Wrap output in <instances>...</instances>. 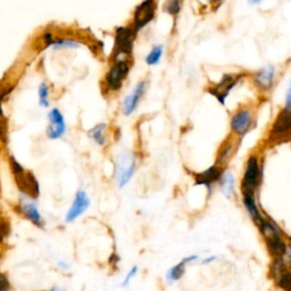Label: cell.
<instances>
[{
	"mask_svg": "<svg viewBox=\"0 0 291 291\" xmlns=\"http://www.w3.org/2000/svg\"><path fill=\"white\" fill-rule=\"evenodd\" d=\"M135 34L137 33L132 28H120L117 30L113 55L114 62L128 60L133 49Z\"/></svg>",
	"mask_w": 291,
	"mask_h": 291,
	"instance_id": "obj_1",
	"label": "cell"
},
{
	"mask_svg": "<svg viewBox=\"0 0 291 291\" xmlns=\"http://www.w3.org/2000/svg\"><path fill=\"white\" fill-rule=\"evenodd\" d=\"M135 166H137V160L133 155L123 153L117 158L114 176L120 189H122L131 181L132 176L134 175Z\"/></svg>",
	"mask_w": 291,
	"mask_h": 291,
	"instance_id": "obj_2",
	"label": "cell"
},
{
	"mask_svg": "<svg viewBox=\"0 0 291 291\" xmlns=\"http://www.w3.org/2000/svg\"><path fill=\"white\" fill-rule=\"evenodd\" d=\"M10 163H12V168L14 174H15L16 183L20 187V189L27 194L28 196L36 198L39 196V184L36 181L34 175L30 172H27L21 166L20 163H17L15 158H10Z\"/></svg>",
	"mask_w": 291,
	"mask_h": 291,
	"instance_id": "obj_3",
	"label": "cell"
},
{
	"mask_svg": "<svg viewBox=\"0 0 291 291\" xmlns=\"http://www.w3.org/2000/svg\"><path fill=\"white\" fill-rule=\"evenodd\" d=\"M130 68L131 64L129 60L114 62L106 75V87L110 92H115L122 88Z\"/></svg>",
	"mask_w": 291,
	"mask_h": 291,
	"instance_id": "obj_4",
	"label": "cell"
},
{
	"mask_svg": "<svg viewBox=\"0 0 291 291\" xmlns=\"http://www.w3.org/2000/svg\"><path fill=\"white\" fill-rule=\"evenodd\" d=\"M260 179V168L259 158L250 156L247 161L244 180H242V191L244 194H254L256 187L259 186Z\"/></svg>",
	"mask_w": 291,
	"mask_h": 291,
	"instance_id": "obj_5",
	"label": "cell"
},
{
	"mask_svg": "<svg viewBox=\"0 0 291 291\" xmlns=\"http://www.w3.org/2000/svg\"><path fill=\"white\" fill-rule=\"evenodd\" d=\"M156 12V2L155 0H145L135 8L133 16V29L135 33L148 25L154 20Z\"/></svg>",
	"mask_w": 291,
	"mask_h": 291,
	"instance_id": "obj_6",
	"label": "cell"
},
{
	"mask_svg": "<svg viewBox=\"0 0 291 291\" xmlns=\"http://www.w3.org/2000/svg\"><path fill=\"white\" fill-rule=\"evenodd\" d=\"M254 119L252 110L248 108H240L234 113L231 119V130L239 137H244L253 127Z\"/></svg>",
	"mask_w": 291,
	"mask_h": 291,
	"instance_id": "obj_7",
	"label": "cell"
},
{
	"mask_svg": "<svg viewBox=\"0 0 291 291\" xmlns=\"http://www.w3.org/2000/svg\"><path fill=\"white\" fill-rule=\"evenodd\" d=\"M239 80H240V76L239 75H224L223 79L221 80V82L215 84L211 89H208V92L214 96L221 104L224 105L226 104V98L229 97L230 91L233 89Z\"/></svg>",
	"mask_w": 291,
	"mask_h": 291,
	"instance_id": "obj_8",
	"label": "cell"
},
{
	"mask_svg": "<svg viewBox=\"0 0 291 291\" xmlns=\"http://www.w3.org/2000/svg\"><path fill=\"white\" fill-rule=\"evenodd\" d=\"M90 198L84 190H79L75 194L74 200H73L71 207H69L67 214H66L65 221L67 223L74 222V221L83 214L84 212L89 208Z\"/></svg>",
	"mask_w": 291,
	"mask_h": 291,
	"instance_id": "obj_9",
	"label": "cell"
},
{
	"mask_svg": "<svg viewBox=\"0 0 291 291\" xmlns=\"http://www.w3.org/2000/svg\"><path fill=\"white\" fill-rule=\"evenodd\" d=\"M291 128V115L290 109L285 108L276 117L275 122L273 123L272 130L270 132V140H281L285 135H288Z\"/></svg>",
	"mask_w": 291,
	"mask_h": 291,
	"instance_id": "obj_10",
	"label": "cell"
},
{
	"mask_svg": "<svg viewBox=\"0 0 291 291\" xmlns=\"http://www.w3.org/2000/svg\"><path fill=\"white\" fill-rule=\"evenodd\" d=\"M147 89V82L145 81H140V82L134 87V89L132 90L130 95H128L125 97L123 101V114L125 116H130L131 114L134 113V110L137 109L139 101L141 100Z\"/></svg>",
	"mask_w": 291,
	"mask_h": 291,
	"instance_id": "obj_11",
	"label": "cell"
},
{
	"mask_svg": "<svg viewBox=\"0 0 291 291\" xmlns=\"http://www.w3.org/2000/svg\"><path fill=\"white\" fill-rule=\"evenodd\" d=\"M49 127H48L47 134L50 139H58L65 134L66 123L60 109L55 108L49 113Z\"/></svg>",
	"mask_w": 291,
	"mask_h": 291,
	"instance_id": "obj_12",
	"label": "cell"
},
{
	"mask_svg": "<svg viewBox=\"0 0 291 291\" xmlns=\"http://www.w3.org/2000/svg\"><path fill=\"white\" fill-rule=\"evenodd\" d=\"M275 72L276 68L273 65L265 66V67L261 68L260 71L256 73L255 77H254L256 86L264 91L271 89L275 79Z\"/></svg>",
	"mask_w": 291,
	"mask_h": 291,
	"instance_id": "obj_13",
	"label": "cell"
},
{
	"mask_svg": "<svg viewBox=\"0 0 291 291\" xmlns=\"http://www.w3.org/2000/svg\"><path fill=\"white\" fill-rule=\"evenodd\" d=\"M197 259H198L197 255H191V256L184 257V259L180 261V263H178L173 267L169 268L168 272L166 273V280L168 281V283H174L176 281H179V280L183 276L184 272H186L187 265L193 263V261L197 260Z\"/></svg>",
	"mask_w": 291,
	"mask_h": 291,
	"instance_id": "obj_14",
	"label": "cell"
},
{
	"mask_svg": "<svg viewBox=\"0 0 291 291\" xmlns=\"http://www.w3.org/2000/svg\"><path fill=\"white\" fill-rule=\"evenodd\" d=\"M221 175H222V169L220 166H212L196 175V184L197 186L200 184V186L212 187L216 181H219Z\"/></svg>",
	"mask_w": 291,
	"mask_h": 291,
	"instance_id": "obj_15",
	"label": "cell"
},
{
	"mask_svg": "<svg viewBox=\"0 0 291 291\" xmlns=\"http://www.w3.org/2000/svg\"><path fill=\"white\" fill-rule=\"evenodd\" d=\"M21 211L32 223H34L38 226H42V216L34 202L23 201L21 205Z\"/></svg>",
	"mask_w": 291,
	"mask_h": 291,
	"instance_id": "obj_16",
	"label": "cell"
},
{
	"mask_svg": "<svg viewBox=\"0 0 291 291\" xmlns=\"http://www.w3.org/2000/svg\"><path fill=\"white\" fill-rule=\"evenodd\" d=\"M220 186H221V193L223 194L224 197L230 198L233 194L234 186H235V179L234 175L231 172L226 171L222 173L220 178Z\"/></svg>",
	"mask_w": 291,
	"mask_h": 291,
	"instance_id": "obj_17",
	"label": "cell"
},
{
	"mask_svg": "<svg viewBox=\"0 0 291 291\" xmlns=\"http://www.w3.org/2000/svg\"><path fill=\"white\" fill-rule=\"evenodd\" d=\"M244 204L245 207L247 208V212L249 213V215L252 216V219L259 224L263 216H261L259 207H257L255 199H254V194H244Z\"/></svg>",
	"mask_w": 291,
	"mask_h": 291,
	"instance_id": "obj_18",
	"label": "cell"
},
{
	"mask_svg": "<svg viewBox=\"0 0 291 291\" xmlns=\"http://www.w3.org/2000/svg\"><path fill=\"white\" fill-rule=\"evenodd\" d=\"M106 128L107 125L105 123H99L89 130V137L99 146H104L106 143Z\"/></svg>",
	"mask_w": 291,
	"mask_h": 291,
	"instance_id": "obj_19",
	"label": "cell"
},
{
	"mask_svg": "<svg viewBox=\"0 0 291 291\" xmlns=\"http://www.w3.org/2000/svg\"><path fill=\"white\" fill-rule=\"evenodd\" d=\"M164 53V48L162 45H156L152 48V50L149 51V54L147 55L146 57V63L149 66H155L157 64H160L161 58L163 56Z\"/></svg>",
	"mask_w": 291,
	"mask_h": 291,
	"instance_id": "obj_20",
	"label": "cell"
},
{
	"mask_svg": "<svg viewBox=\"0 0 291 291\" xmlns=\"http://www.w3.org/2000/svg\"><path fill=\"white\" fill-rule=\"evenodd\" d=\"M233 146H234L233 142L229 141L222 147V149L220 150L219 158H217V163H219V165L226 164V162L229 161V158L232 155V152H233Z\"/></svg>",
	"mask_w": 291,
	"mask_h": 291,
	"instance_id": "obj_21",
	"label": "cell"
},
{
	"mask_svg": "<svg viewBox=\"0 0 291 291\" xmlns=\"http://www.w3.org/2000/svg\"><path fill=\"white\" fill-rule=\"evenodd\" d=\"M50 45H53L56 48H79L81 43L76 41L74 39H57V40H51Z\"/></svg>",
	"mask_w": 291,
	"mask_h": 291,
	"instance_id": "obj_22",
	"label": "cell"
},
{
	"mask_svg": "<svg viewBox=\"0 0 291 291\" xmlns=\"http://www.w3.org/2000/svg\"><path fill=\"white\" fill-rule=\"evenodd\" d=\"M164 10L169 15H176L181 10V0H166L164 3Z\"/></svg>",
	"mask_w": 291,
	"mask_h": 291,
	"instance_id": "obj_23",
	"label": "cell"
},
{
	"mask_svg": "<svg viewBox=\"0 0 291 291\" xmlns=\"http://www.w3.org/2000/svg\"><path fill=\"white\" fill-rule=\"evenodd\" d=\"M279 286L281 287L283 290L286 291H290V285H291V280H290V273L288 271L282 272L281 274L279 275Z\"/></svg>",
	"mask_w": 291,
	"mask_h": 291,
	"instance_id": "obj_24",
	"label": "cell"
},
{
	"mask_svg": "<svg viewBox=\"0 0 291 291\" xmlns=\"http://www.w3.org/2000/svg\"><path fill=\"white\" fill-rule=\"evenodd\" d=\"M39 95H40V104L47 107V106L49 105V100H48V98H49V90H48V87L46 84H41V86H40Z\"/></svg>",
	"mask_w": 291,
	"mask_h": 291,
	"instance_id": "obj_25",
	"label": "cell"
},
{
	"mask_svg": "<svg viewBox=\"0 0 291 291\" xmlns=\"http://www.w3.org/2000/svg\"><path fill=\"white\" fill-rule=\"evenodd\" d=\"M138 271H139V267L138 266H133V267H132L131 270L129 271V273L127 274V276H125V278H124L122 286L123 287H128L129 285H130L132 280H133L135 278V276H137Z\"/></svg>",
	"mask_w": 291,
	"mask_h": 291,
	"instance_id": "obj_26",
	"label": "cell"
},
{
	"mask_svg": "<svg viewBox=\"0 0 291 291\" xmlns=\"http://www.w3.org/2000/svg\"><path fill=\"white\" fill-rule=\"evenodd\" d=\"M10 288V285L8 280L5 275L0 274V291H8Z\"/></svg>",
	"mask_w": 291,
	"mask_h": 291,
	"instance_id": "obj_27",
	"label": "cell"
},
{
	"mask_svg": "<svg viewBox=\"0 0 291 291\" xmlns=\"http://www.w3.org/2000/svg\"><path fill=\"white\" fill-rule=\"evenodd\" d=\"M217 259H219V257H217V256H209V257H206V259H202L201 263L204 264V265L211 264V263H213V261H215Z\"/></svg>",
	"mask_w": 291,
	"mask_h": 291,
	"instance_id": "obj_28",
	"label": "cell"
},
{
	"mask_svg": "<svg viewBox=\"0 0 291 291\" xmlns=\"http://www.w3.org/2000/svg\"><path fill=\"white\" fill-rule=\"evenodd\" d=\"M290 97H291V91H290V88H289L288 91H287V95H286V108L287 109H290V106H291Z\"/></svg>",
	"mask_w": 291,
	"mask_h": 291,
	"instance_id": "obj_29",
	"label": "cell"
},
{
	"mask_svg": "<svg viewBox=\"0 0 291 291\" xmlns=\"http://www.w3.org/2000/svg\"><path fill=\"white\" fill-rule=\"evenodd\" d=\"M6 230H7L6 224L2 223L1 226H0V240H1V238H3L6 235Z\"/></svg>",
	"mask_w": 291,
	"mask_h": 291,
	"instance_id": "obj_30",
	"label": "cell"
},
{
	"mask_svg": "<svg viewBox=\"0 0 291 291\" xmlns=\"http://www.w3.org/2000/svg\"><path fill=\"white\" fill-rule=\"evenodd\" d=\"M1 114V112H0ZM5 139V132H3V125L1 123V119H0V140Z\"/></svg>",
	"mask_w": 291,
	"mask_h": 291,
	"instance_id": "obj_31",
	"label": "cell"
},
{
	"mask_svg": "<svg viewBox=\"0 0 291 291\" xmlns=\"http://www.w3.org/2000/svg\"><path fill=\"white\" fill-rule=\"evenodd\" d=\"M58 265H60L63 270H68V268H69V265L64 263V261H60V264H58Z\"/></svg>",
	"mask_w": 291,
	"mask_h": 291,
	"instance_id": "obj_32",
	"label": "cell"
},
{
	"mask_svg": "<svg viewBox=\"0 0 291 291\" xmlns=\"http://www.w3.org/2000/svg\"><path fill=\"white\" fill-rule=\"evenodd\" d=\"M45 291H62V289L58 288V287H54V288H51L49 290H45Z\"/></svg>",
	"mask_w": 291,
	"mask_h": 291,
	"instance_id": "obj_33",
	"label": "cell"
},
{
	"mask_svg": "<svg viewBox=\"0 0 291 291\" xmlns=\"http://www.w3.org/2000/svg\"><path fill=\"white\" fill-rule=\"evenodd\" d=\"M260 1H261V0H249V3H252V5H255V3H259Z\"/></svg>",
	"mask_w": 291,
	"mask_h": 291,
	"instance_id": "obj_34",
	"label": "cell"
},
{
	"mask_svg": "<svg viewBox=\"0 0 291 291\" xmlns=\"http://www.w3.org/2000/svg\"><path fill=\"white\" fill-rule=\"evenodd\" d=\"M209 1H211L212 3H220L221 1H222V0H209Z\"/></svg>",
	"mask_w": 291,
	"mask_h": 291,
	"instance_id": "obj_35",
	"label": "cell"
}]
</instances>
